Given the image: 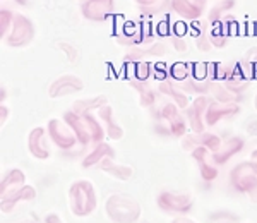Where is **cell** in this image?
<instances>
[{"label": "cell", "mask_w": 257, "mask_h": 223, "mask_svg": "<svg viewBox=\"0 0 257 223\" xmlns=\"http://www.w3.org/2000/svg\"><path fill=\"white\" fill-rule=\"evenodd\" d=\"M223 139L216 134H211V132H192V134H185L184 139H182V148L185 151L192 153L196 148L204 146L208 148L211 153H216L221 146Z\"/></svg>", "instance_id": "cell-10"}, {"label": "cell", "mask_w": 257, "mask_h": 223, "mask_svg": "<svg viewBox=\"0 0 257 223\" xmlns=\"http://www.w3.org/2000/svg\"><path fill=\"white\" fill-rule=\"evenodd\" d=\"M254 108H255V112H257V94L254 96Z\"/></svg>", "instance_id": "cell-42"}, {"label": "cell", "mask_w": 257, "mask_h": 223, "mask_svg": "<svg viewBox=\"0 0 257 223\" xmlns=\"http://www.w3.org/2000/svg\"><path fill=\"white\" fill-rule=\"evenodd\" d=\"M98 119L105 124V132H106V138L111 139V141H118V139L123 138V129L122 126H118V122L115 121L113 117V108L106 103L103 105L101 108H98Z\"/></svg>", "instance_id": "cell-18"}, {"label": "cell", "mask_w": 257, "mask_h": 223, "mask_svg": "<svg viewBox=\"0 0 257 223\" xmlns=\"http://www.w3.org/2000/svg\"><path fill=\"white\" fill-rule=\"evenodd\" d=\"M16 14L9 9H2V16H0V28H2V38L9 33L12 28V23H14Z\"/></svg>", "instance_id": "cell-29"}, {"label": "cell", "mask_w": 257, "mask_h": 223, "mask_svg": "<svg viewBox=\"0 0 257 223\" xmlns=\"http://www.w3.org/2000/svg\"><path fill=\"white\" fill-rule=\"evenodd\" d=\"M230 36H231L230 24L226 21H216V23H213V26L209 30V40L213 43V47L223 48Z\"/></svg>", "instance_id": "cell-22"}, {"label": "cell", "mask_w": 257, "mask_h": 223, "mask_svg": "<svg viewBox=\"0 0 257 223\" xmlns=\"http://www.w3.org/2000/svg\"><path fill=\"white\" fill-rule=\"evenodd\" d=\"M211 103V96L208 94H199L190 101V105L185 108V117L189 121V127L192 129V132H204L206 129V122H204V115Z\"/></svg>", "instance_id": "cell-8"}, {"label": "cell", "mask_w": 257, "mask_h": 223, "mask_svg": "<svg viewBox=\"0 0 257 223\" xmlns=\"http://www.w3.org/2000/svg\"><path fill=\"white\" fill-rule=\"evenodd\" d=\"M98 194L89 180H76L69 187V208L77 218L89 216L96 211Z\"/></svg>", "instance_id": "cell-2"}, {"label": "cell", "mask_w": 257, "mask_h": 223, "mask_svg": "<svg viewBox=\"0 0 257 223\" xmlns=\"http://www.w3.org/2000/svg\"><path fill=\"white\" fill-rule=\"evenodd\" d=\"M33 38H35V24L31 23V19H28L23 14H16L12 28L4 36V41L12 48H23L28 47Z\"/></svg>", "instance_id": "cell-5"}, {"label": "cell", "mask_w": 257, "mask_h": 223, "mask_svg": "<svg viewBox=\"0 0 257 223\" xmlns=\"http://www.w3.org/2000/svg\"><path fill=\"white\" fill-rule=\"evenodd\" d=\"M243 146H245L243 139L237 138V136H233V138H228V139H225V141H221L219 150L216 153H213L214 160H216L218 165L226 163L230 158H233L235 155H238V153L243 150Z\"/></svg>", "instance_id": "cell-19"}, {"label": "cell", "mask_w": 257, "mask_h": 223, "mask_svg": "<svg viewBox=\"0 0 257 223\" xmlns=\"http://www.w3.org/2000/svg\"><path fill=\"white\" fill-rule=\"evenodd\" d=\"M84 89V81L77 76H72V74H65V76L57 77L55 81L50 84L48 88V94L50 98H64L69 96V94H76Z\"/></svg>", "instance_id": "cell-9"}, {"label": "cell", "mask_w": 257, "mask_h": 223, "mask_svg": "<svg viewBox=\"0 0 257 223\" xmlns=\"http://www.w3.org/2000/svg\"><path fill=\"white\" fill-rule=\"evenodd\" d=\"M7 114H9V108H7V105H6V103H2V122H6Z\"/></svg>", "instance_id": "cell-41"}, {"label": "cell", "mask_w": 257, "mask_h": 223, "mask_svg": "<svg viewBox=\"0 0 257 223\" xmlns=\"http://www.w3.org/2000/svg\"><path fill=\"white\" fill-rule=\"evenodd\" d=\"M190 77L202 82L209 81V62H196L190 65Z\"/></svg>", "instance_id": "cell-28"}, {"label": "cell", "mask_w": 257, "mask_h": 223, "mask_svg": "<svg viewBox=\"0 0 257 223\" xmlns=\"http://www.w3.org/2000/svg\"><path fill=\"white\" fill-rule=\"evenodd\" d=\"M81 12L89 21H105L113 12V0H79Z\"/></svg>", "instance_id": "cell-11"}, {"label": "cell", "mask_w": 257, "mask_h": 223, "mask_svg": "<svg viewBox=\"0 0 257 223\" xmlns=\"http://www.w3.org/2000/svg\"><path fill=\"white\" fill-rule=\"evenodd\" d=\"M208 96L214 98L216 101H223V103H235L237 100H240L237 94H233L225 84H223V82H218V81L211 82Z\"/></svg>", "instance_id": "cell-26"}, {"label": "cell", "mask_w": 257, "mask_h": 223, "mask_svg": "<svg viewBox=\"0 0 257 223\" xmlns=\"http://www.w3.org/2000/svg\"><path fill=\"white\" fill-rule=\"evenodd\" d=\"M221 223H231V221H221Z\"/></svg>", "instance_id": "cell-44"}, {"label": "cell", "mask_w": 257, "mask_h": 223, "mask_svg": "<svg viewBox=\"0 0 257 223\" xmlns=\"http://www.w3.org/2000/svg\"><path fill=\"white\" fill-rule=\"evenodd\" d=\"M36 196H38L36 189L33 187V185H28V184L19 191V199L21 201H33V199H36Z\"/></svg>", "instance_id": "cell-31"}, {"label": "cell", "mask_w": 257, "mask_h": 223, "mask_svg": "<svg viewBox=\"0 0 257 223\" xmlns=\"http://www.w3.org/2000/svg\"><path fill=\"white\" fill-rule=\"evenodd\" d=\"M160 91L163 93V94H168V96H172V98H173V101H175V105H177V106H180V108H187V106L190 105L187 93H184V91H182L180 86H175L173 82H170V81H161Z\"/></svg>", "instance_id": "cell-23"}, {"label": "cell", "mask_w": 257, "mask_h": 223, "mask_svg": "<svg viewBox=\"0 0 257 223\" xmlns=\"http://www.w3.org/2000/svg\"><path fill=\"white\" fill-rule=\"evenodd\" d=\"M59 48L65 53V55H67V59H69L70 62H76V60H77V55H79V53H77L76 47H72V45L67 43V41H60V43H59Z\"/></svg>", "instance_id": "cell-30"}, {"label": "cell", "mask_w": 257, "mask_h": 223, "mask_svg": "<svg viewBox=\"0 0 257 223\" xmlns=\"http://www.w3.org/2000/svg\"><path fill=\"white\" fill-rule=\"evenodd\" d=\"M45 223H64V221H62V218L57 213H50L45 216Z\"/></svg>", "instance_id": "cell-37"}, {"label": "cell", "mask_w": 257, "mask_h": 223, "mask_svg": "<svg viewBox=\"0 0 257 223\" xmlns=\"http://www.w3.org/2000/svg\"><path fill=\"white\" fill-rule=\"evenodd\" d=\"M245 59L250 62L252 64V69H254V72H255V77H257V50H252L248 55L245 57Z\"/></svg>", "instance_id": "cell-35"}, {"label": "cell", "mask_w": 257, "mask_h": 223, "mask_svg": "<svg viewBox=\"0 0 257 223\" xmlns=\"http://www.w3.org/2000/svg\"><path fill=\"white\" fill-rule=\"evenodd\" d=\"M172 223H196V221H194L192 218H187V216H178Z\"/></svg>", "instance_id": "cell-40"}, {"label": "cell", "mask_w": 257, "mask_h": 223, "mask_svg": "<svg viewBox=\"0 0 257 223\" xmlns=\"http://www.w3.org/2000/svg\"><path fill=\"white\" fill-rule=\"evenodd\" d=\"M99 170L108 173L111 175L113 179L117 180H122V182H127V180L132 179V175H134V170H132L131 167H127V165H118L115 163V158H105L101 163L98 165Z\"/></svg>", "instance_id": "cell-21"}, {"label": "cell", "mask_w": 257, "mask_h": 223, "mask_svg": "<svg viewBox=\"0 0 257 223\" xmlns=\"http://www.w3.org/2000/svg\"><path fill=\"white\" fill-rule=\"evenodd\" d=\"M106 103H108V100L103 94L96 98H81V100H76L72 103V110L77 112V114H91L93 110L101 108Z\"/></svg>", "instance_id": "cell-25"}, {"label": "cell", "mask_w": 257, "mask_h": 223, "mask_svg": "<svg viewBox=\"0 0 257 223\" xmlns=\"http://www.w3.org/2000/svg\"><path fill=\"white\" fill-rule=\"evenodd\" d=\"M105 158H115V150L106 143H98L96 146L93 148V151L84 156L81 165H82V168H91V167L99 165Z\"/></svg>", "instance_id": "cell-20"}, {"label": "cell", "mask_w": 257, "mask_h": 223, "mask_svg": "<svg viewBox=\"0 0 257 223\" xmlns=\"http://www.w3.org/2000/svg\"><path fill=\"white\" fill-rule=\"evenodd\" d=\"M248 163L252 165V168H254V172L257 173V150H254L250 153V158H248Z\"/></svg>", "instance_id": "cell-39"}, {"label": "cell", "mask_w": 257, "mask_h": 223, "mask_svg": "<svg viewBox=\"0 0 257 223\" xmlns=\"http://www.w3.org/2000/svg\"><path fill=\"white\" fill-rule=\"evenodd\" d=\"M64 121L74 131L79 144H89V143L98 144L103 143V139L106 138L105 127L91 114H77V112L70 110L64 114Z\"/></svg>", "instance_id": "cell-1"}, {"label": "cell", "mask_w": 257, "mask_h": 223, "mask_svg": "<svg viewBox=\"0 0 257 223\" xmlns=\"http://www.w3.org/2000/svg\"><path fill=\"white\" fill-rule=\"evenodd\" d=\"M47 132L50 141L60 150H70L77 144V138L74 131L69 127V124L64 119H52L47 124Z\"/></svg>", "instance_id": "cell-7"}, {"label": "cell", "mask_w": 257, "mask_h": 223, "mask_svg": "<svg viewBox=\"0 0 257 223\" xmlns=\"http://www.w3.org/2000/svg\"><path fill=\"white\" fill-rule=\"evenodd\" d=\"M47 129L45 127H35L30 136H28V150H30L31 156L36 160H48L50 150H48V139Z\"/></svg>", "instance_id": "cell-15"}, {"label": "cell", "mask_w": 257, "mask_h": 223, "mask_svg": "<svg viewBox=\"0 0 257 223\" xmlns=\"http://www.w3.org/2000/svg\"><path fill=\"white\" fill-rule=\"evenodd\" d=\"M155 69H156V71L153 72V74H155L156 79H158V81H167V77H170V74H168V65L158 64V65H155Z\"/></svg>", "instance_id": "cell-33"}, {"label": "cell", "mask_w": 257, "mask_h": 223, "mask_svg": "<svg viewBox=\"0 0 257 223\" xmlns=\"http://www.w3.org/2000/svg\"><path fill=\"white\" fill-rule=\"evenodd\" d=\"M105 213L113 223H138L141 218V204L125 194H110L105 201Z\"/></svg>", "instance_id": "cell-3"}, {"label": "cell", "mask_w": 257, "mask_h": 223, "mask_svg": "<svg viewBox=\"0 0 257 223\" xmlns=\"http://www.w3.org/2000/svg\"><path fill=\"white\" fill-rule=\"evenodd\" d=\"M245 131H247V134H250V136H257V119H250V121L247 122Z\"/></svg>", "instance_id": "cell-34"}, {"label": "cell", "mask_w": 257, "mask_h": 223, "mask_svg": "<svg viewBox=\"0 0 257 223\" xmlns=\"http://www.w3.org/2000/svg\"><path fill=\"white\" fill-rule=\"evenodd\" d=\"M196 45H197V48L199 50H202V52H208L211 47H213V43H211V40H209V31L208 33H202V35H199L197 36V40H196Z\"/></svg>", "instance_id": "cell-32"}, {"label": "cell", "mask_w": 257, "mask_h": 223, "mask_svg": "<svg viewBox=\"0 0 257 223\" xmlns=\"http://www.w3.org/2000/svg\"><path fill=\"white\" fill-rule=\"evenodd\" d=\"M230 185L240 194H248L252 201H257V173L248 162L235 165L230 170Z\"/></svg>", "instance_id": "cell-4"}, {"label": "cell", "mask_w": 257, "mask_h": 223, "mask_svg": "<svg viewBox=\"0 0 257 223\" xmlns=\"http://www.w3.org/2000/svg\"><path fill=\"white\" fill-rule=\"evenodd\" d=\"M172 7L185 21H196L206 9V0H172Z\"/></svg>", "instance_id": "cell-17"}, {"label": "cell", "mask_w": 257, "mask_h": 223, "mask_svg": "<svg viewBox=\"0 0 257 223\" xmlns=\"http://www.w3.org/2000/svg\"><path fill=\"white\" fill-rule=\"evenodd\" d=\"M136 2L139 4L141 7H155V6H158V4L161 2V0H136Z\"/></svg>", "instance_id": "cell-36"}, {"label": "cell", "mask_w": 257, "mask_h": 223, "mask_svg": "<svg viewBox=\"0 0 257 223\" xmlns=\"http://www.w3.org/2000/svg\"><path fill=\"white\" fill-rule=\"evenodd\" d=\"M24 185H26V175L23 170L12 168V170L6 172L2 177V182H0V199L18 194Z\"/></svg>", "instance_id": "cell-16"}, {"label": "cell", "mask_w": 257, "mask_h": 223, "mask_svg": "<svg viewBox=\"0 0 257 223\" xmlns=\"http://www.w3.org/2000/svg\"><path fill=\"white\" fill-rule=\"evenodd\" d=\"M240 112V106L237 103H223V101H216L211 98V103L206 110V115H204V122H206V127H213L216 126L219 121L223 119H228V117H233Z\"/></svg>", "instance_id": "cell-12"}, {"label": "cell", "mask_w": 257, "mask_h": 223, "mask_svg": "<svg viewBox=\"0 0 257 223\" xmlns=\"http://www.w3.org/2000/svg\"><path fill=\"white\" fill-rule=\"evenodd\" d=\"M173 47L177 48V50H180V52H184L185 48H187V45H185V41H184V38H173Z\"/></svg>", "instance_id": "cell-38"}, {"label": "cell", "mask_w": 257, "mask_h": 223, "mask_svg": "<svg viewBox=\"0 0 257 223\" xmlns=\"http://www.w3.org/2000/svg\"><path fill=\"white\" fill-rule=\"evenodd\" d=\"M125 69L127 71V76L131 77V81H141V82H146L151 74L155 72L153 71V65L148 64V62H134V64H128Z\"/></svg>", "instance_id": "cell-24"}, {"label": "cell", "mask_w": 257, "mask_h": 223, "mask_svg": "<svg viewBox=\"0 0 257 223\" xmlns=\"http://www.w3.org/2000/svg\"><path fill=\"white\" fill-rule=\"evenodd\" d=\"M160 112H161L160 117L168 124L170 132H172L175 138H184V136L187 134V122H185L184 115L178 112L175 103H167Z\"/></svg>", "instance_id": "cell-14"}, {"label": "cell", "mask_w": 257, "mask_h": 223, "mask_svg": "<svg viewBox=\"0 0 257 223\" xmlns=\"http://www.w3.org/2000/svg\"><path fill=\"white\" fill-rule=\"evenodd\" d=\"M156 204L163 213L168 214H185L192 209L194 199L187 192H175V191H165L160 192L156 197Z\"/></svg>", "instance_id": "cell-6"}, {"label": "cell", "mask_w": 257, "mask_h": 223, "mask_svg": "<svg viewBox=\"0 0 257 223\" xmlns=\"http://www.w3.org/2000/svg\"><path fill=\"white\" fill-rule=\"evenodd\" d=\"M168 74L173 81L184 82L190 77V65L185 64V62H175L168 67Z\"/></svg>", "instance_id": "cell-27"}, {"label": "cell", "mask_w": 257, "mask_h": 223, "mask_svg": "<svg viewBox=\"0 0 257 223\" xmlns=\"http://www.w3.org/2000/svg\"><path fill=\"white\" fill-rule=\"evenodd\" d=\"M28 0H18V4H26Z\"/></svg>", "instance_id": "cell-43"}, {"label": "cell", "mask_w": 257, "mask_h": 223, "mask_svg": "<svg viewBox=\"0 0 257 223\" xmlns=\"http://www.w3.org/2000/svg\"><path fill=\"white\" fill-rule=\"evenodd\" d=\"M192 158L196 160L199 165V173L204 180H214L218 177V163L214 160V155L211 153L208 148L199 146L192 153Z\"/></svg>", "instance_id": "cell-13"}]
</instances>
